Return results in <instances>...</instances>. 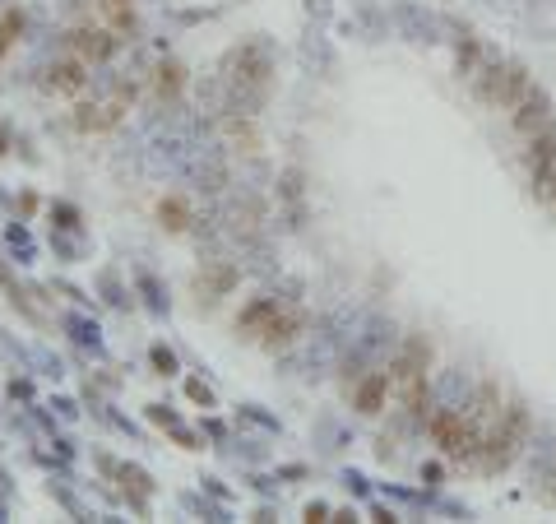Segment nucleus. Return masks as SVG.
<instances>
[{
	"label": "nucleus",
	"instance_id": "3",
	"mask_svg": "<svg viewBox=\"0 0 556 524\" xmlns=\"http://www.w3.org/2000/svg\"><path fill=\"white\" fill-rule=\"evenodd\" d=\"M524 163H529L533 177H543L547 167L556 163V121H552V126H543L538 135H529V154H524Z\"/></svg>",
	"mask_w": 556,
	"mask_h": 524
},
{
	"label": "nucleus",
	"instance_id": "2",
	"mask_svg": "<svg viewBox=\"0 0 556 524\" xmlns=\"http://www.w3.org/2000/svg\"><path fill=\"white\" fill-rule=\"evenodd\" d=\"M510 126H515L519 135H538L543 126H552V98H547L538 84H529V93L510 107Z\"/></svg>",
	"mask_w": 556,
	"mask_h": 524
},
{
	"label": "nucleus",
	"instance_id": "5",
	"mask_svg": "<svg viewBox=\"0 0 556 524\" xmlns=\"http://www.w3.org/2000/svg\"><path fill=\"white\" fill-rule=\"evenodd\" d=\"M51 84L65 93H75L79 84H84V75H79V65H56V70H51Z\"/></svg>",
	"mask_w": 556,
	"mask_h": 524
},
{
	"label": "nucleus",
	"instance_id": "1",
	"mask_svg": "<svg viewBox=\"0 0 556 524\" xmlns=\"http://www.w3.org/2000/svg\"><path fill=\"white\" fill-rule=\"evenodd\" d=\"M427 432H431V441H436V446H441L445 455H455V460H473V455H478L482 432L464 418V413H455V409H436V413L427 418Z\"/></svg>",
	"mask_w": 556,
	"mask_h": 524
},
{
	"label": "nucleus",
	"instance_id": "4",
	"mask_svg": "<svg viewBox=\"0 0 556 524\" xmlns=\"http://www.w3.org/2000/svg\"><path fill=\"white\" fill-rule=\"evenodd\" d=\"M390 381H394V376H385V371L367 376V381H362V390H357V409H362V413H380V404H385V395H390Z\"/></svg>",
	"mask_w": 556,
	"mask_h": 524
},
{
	"label": "nucleus",
	"instance_id": "6",
	"mask_svg": "<svg viewBox=\"0 0 556 524\" xmlns=\"http://www.w3.org/2000/svg\"><path fill=\"white\" fill-rule=\"evenodd\" d=\"M533 186H538V195H543V200H552V205H556V163L547 167L543 177H533Z\"/></svg>",
	"mask_w": 556,
	"mask_h": 524
}]
</instances>
